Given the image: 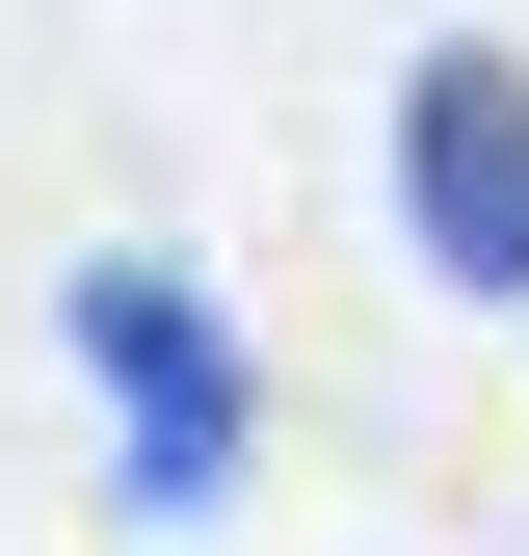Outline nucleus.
Listing matches in <instances>:
<instances>
[{
  "mask_svg": "<svg viewBox=\"0 0 529 556\" xmlns=\"http://www.w3.org/2000/svg\"><path fill=\"white\" fill-rule=\"evenodd\" d=\"M53 344H80V397H106V477H132L159 530H212V504H238V425H264V397H238V318L185 292L159 239H106L80 292H53Z\"/></svg>",
  "mask_w": 529,
  "mask_h": 556,
  "instance_id": "1",
  "label": "nucleus"
},
{
  "mask_svg": "<svg viewBox=\"0 0 529 556\" xmlns=\"http://www.w3.org/2000/svg\"><path fill=\"white\" fill-rule=\"evenodd\" d=\"M397 239H424L450 292H529V80L503 53H424V80H397Z\"/></svg>",
  "mask_w": 529,
  "mask_h": 556,
  "instance_id": "2",
  "label": "nucleus"
}]
</instances>
